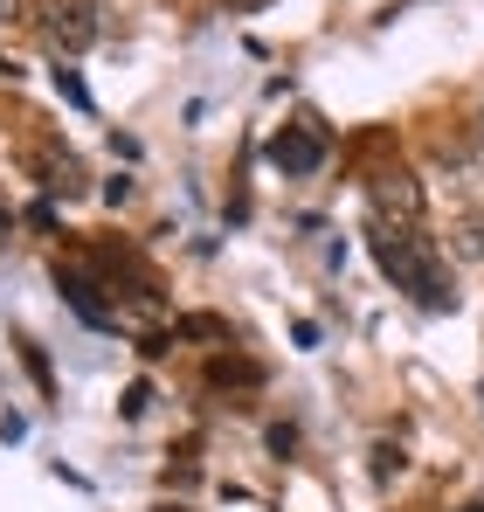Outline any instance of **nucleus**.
Returning <instances> with one entry per match:
<instances>
[{
	"label": "nucleus",
	"mask_w": 484,
	"mask_h": 512,
	"mask_svg": "<svg viewBox=\"0 0 484 512\" xmlns=\"http://www.w3.org/2000/svg\"><path fill=\"white\" fill-rule=\"evenodd\" d=\"M374 263L395 277V291H408L422 312H450V305H457L450 270H443V256H436L429 236H415V229H381V222H374Z\"/></svg>",
	"instance_id": "obj_1"
},
{
	"label": "nucleus",
	"mask_w": 484,
	"mask_h": 512,
	"mask_svg": "<svg viewBox=\"0 0 484 512\" xmlns=\"http://www.w3.org/2000/svg\"><path fill=\"white\" fill-rule=\"evenodd\" d=\"M367 201H374V222L381 229H422V180L402 167L374 173L367 180Z\"/></svg>",
	"instance_id": "obj_2"
},
{
	"label": "nucleus",
	"mask_w": 484,
	"mask_h": 512,
	"mask_svg": "<svg viewBox=\"0 0 484 512\" xmlns=\"http://www.w3.org/2000/svg\"><path fill=\"white\" fill-rule=\"evenodd\" d=\"M42 35H49V49H56V56H83V49L104 35V21H97V0H49V21H42Z\"/></svg>",
	"instance_id": "obj_3"
},
{
	"label": "nucleus",
	"mask_w": 484,
	"mask_h": 512,
	"mask_svg": "<svg viewBox=\"0 0 484 512\" xmlns=\"http://www.w3.org/2000/svg\"><path fill=\"white\" fill-rule=\"evenodd\" d=\"M270 167L284 173V180L319 173L325 167V132H319V125H284V132L270 139Z\"/></svg>",
	"instance_id": "obj_4"
},
{
	"label": "nucleus",
	"mask_w": 484,
	"mask_h": 512,
	"mask_svg": "<svg viewBox=\"0 0 484 512\" xmlns=\"http://www.w3.org/2000/svg\"><path fill=\"white\" fill-rule=\"evenodd\" d=\"M56 291L70 298V312H77V319H90V326H118V312H111V305L97 298L104 284H97L90 270H56Z\"/></svg>",
	"instance_id": "obj_5"
},
{
	"label": "nucleus",
	"mask_w": 484,
	"mask_h": 512,
	"mask_svg": "<svg viewBox=\"0 0 484 512\" xmlns=\"http://www.w3.org/2000/svg\"><path fill=\"white\" fill-rule=\"evenodd\" d=\"M208 381H215V388H263V367L242 360V353H215V360H208Z\"/></svg>",
	"instance_id": "obj_6"
},
{
	"label": "nucleus",
	"mask_w": 484,
	"mask_h": 512,
	"mask_svg": "<svg viewBox=\"0 0 484 512\" xmlns=\"http://www.w3.org/2000/svg\"><path fill=\"white\" fill-rule=\"evenodd\" d=\"M450 250L464 256V263H484V222L478 215H464V222L450 229Z\"/></svg>",
	"instance_id": "obj_7"
},
{
	"label": "nucleus",
	"mask_w": 484,
	"mask_h": 512,
	"mask_svg": "<svg viewBox=\"0 0 484 512\" xmlns=\"http://www.w3.org/2000/svg\"><path fill=\"white\" fill-rule=\"evenodd\" d=\"M173 340H222V346H229V326L201 312V319H180V326H173Z\"/></svg>",
	"instance_id": "obj_8"
},
{
	"label": "nucleus",
	"mask_w": 484,
	"mask_h": 512,
	"mask_svg": "<svg viewBox=\"0 0 484 512\" xmlns=\"http://www.w3.org/2000/svg\"><path fill=\"white\" fill-rule=\"evenodd\" d=\"M395 471H402V450H395V443H374V478H381V485H388V478H395Z\"/></svg>",
	"instance_id": "obj_9"
},
{
	"label": "nucleus",
	"mask_w": 484,
	"mask_h": 512,
	"mask_svg": "<svg viewBox=\"0 0 484 512\" xmlns=\"http://www.w3.org/2000/svg\"><path fill=\"white\" fill-rule=\"evenodd\" d=\"M56 90H63V97H70L77 111H90V90H83V77H77V70H56Z\"/></svg>",
	"instance_id": "obj_10"
},
{
	"label": "nucleus",
	"mask_w": 484,
	"mask_h": 512,
	"mask_svg": "<svg viewBox=\"0 0 484 512\" xmlns=\"http://www.w3.org/2000/svg\"><path fill=\"white\" fill-rule=\"evenodd\" d=\"M146 402H153V388H146V381H132V388H125V416H146Z\"/></svg>",
	"instance_id": "obj_11"
},
{
	"label": "nucleus",
	"mask_w": 484,
	"mask_h": 512,
	"mask_svg": "<svg viewBox=\"0 0 484 512\" xmlns=\"http://www.w3.org/2000/svg\"><path fill=\"white\" fill-rule=\"evenodd\" d=\"M270 450H277V457H291V450H298V429H291V423L270 429Z\"/></svg>",
	"instance_id": "obj_12"
},
{
	"label": "nucleus",
	"mask_w": 484,
	"mask_h": 512,
	"mask_svg": "<svg viewBox=\"0 0 484 512\" xmlns=\"http://www.w3.org/2000/svg\"><path fill=\"white\" fill-rule=\"evenodd\" d=\"M21 7H28V0H0V28H14V21H21Z\"/></svg>",
	"instance_id": "obj_13"
},
{
	"label": "nucleus",
	"mask_w": 484,
	"mask_h": 512,
	"mask_svg": "<svg viewBox=\"0 0 484 512\" xmlns=\"http://www.w3.org/2000/svg\"><path fill=\"white\" fill-rule=\"evenodd\" d=\"M229 7H242V14H256V7H270V0H229Z\"/></svg>",
	"instance_id": "obj_14"
},
{
	"label": "nucleus",
	"mask_w": 484,
	"mask_h": 512,
	"mask_svg": "<svg viewBox=\"0 0 484 512\" xmlns=\"http://www.w3.org/2000/svg\"><path fill=\"white\" fill-rule=\"evenodd\" d=\"M464 512H484V506H464Z\"/></svg>",
	"instance_id": "obj_15"
}]
</instances>
